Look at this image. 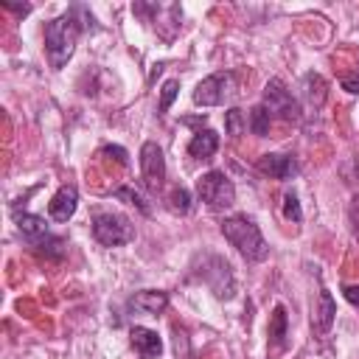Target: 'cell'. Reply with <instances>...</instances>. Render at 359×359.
<instances>
[{"label": "cell", "instance_id": "6da1fadb", "mask_svg": "<svg viewBox=\"0 0 359 359\" xmlns=\"http://www.w3.org/2000/svg\"><path fill=\"white\" fill-rule=\"evenodd\" d=\"M222 233L247 261H264L269 255V247L250 216H227L222 222Z\"/></svg>", "mask_w": 359, "mask_h": 359}, {"label": "cell", "instance_id": "7a4b0ae2", "mask_svg": "<svg viewBox=\"0 0 359 359\" xmlns=\"http://www.w3.org/2000/svg\"><path fill=\"white\" fill-rule=\"evenodd\" d=\"M79 31H81V22H76L73 14H62L45 25V50H48V59L56 70L73 56Z\"/></svg>", "mask_w": 359, "mask_h": 359}, {"label": "cell", "instance_id": "3957f363", "mask_svg": "<svg viewBox=\"0 0 359 359\" xmlns=\"http://www.w3.org/2000/svg\"><path fill=\"white\" fill-rule=\"evenodd\" d=\"M196 194L210 210H227L236 202V188L224 171H208L196 180Z\"/></svg>", "mask_w": 359, "mask_h": 359}, {"label": "cell", "instance_id": "277c9868", "mask_svg": "<svg viewBox=\"0 0 359 359\" xmlns=\"http://www.w3.org/2000/svg\"><path fill=\"white\" fill-rule=\"evenodd\" d=\"M93 236L104 247H118V244L132 241L135 238V230H132L129 219L121 216V213H98L93 219Z\"/></svg>", "mask_w": 359, "mask_h": 359}, {"label": "cell", "instance_id": "5b68a950", "mask_svg": "<svg viewBox=\"0 0 359 359\" xmlns=\"http://www.w3.org/2000/svg\"><path fill=\"white\" fill-rule=\"evenodd\" d=\"M264 107L269 115L280 118V121H300V107L292 98V93L286 90V84L280 79H269L264 87Z\"/></svg>", "mask_w": 359, "mask_h": 359}, {"label": "cell", "instance_id": "8992f818", "mask_svg": "<svg viewBox=\"0 0 359 359\" xmlns=\"http://www.w3.org/2000/svg\"><path fill=\"white\" fill-rule=\"evenodd\" d=\"M233 73H213L208 79H202L194 90V101L199 107H216V104H224V98L233 95Z\"/></svg>", "mask_w": 359, "mask_h": 359}, {"label": "cell", "instance_id": "52a82bcc", "mask_svg": "<svg viewBox=\"0 0 359 359\" xmlns=\"http://www.w3.org/2000/svg\"><path fill=\"white\" fill-rule=\"evenodd\" d=\"M140 171H143V182L149 191H157L165 180V157L154 140H146L140 146Z\"/></svg>", "mask_w": 359, "mask_h": 359}, {"label": "cell", "instance_id": "ba28073f", "mask_svg": "<svg viewBox=\"0 0 359 359\" xmlns=\"http://www.w3.org/2000/svg\"><path fill=\"white\" fill-rule=\"evenodd\" d=\"M76 205H79V191L76 185H62L53 199L48 202V213L53 222H67L73 213H76Z\"/></svg>", "mask_w": 359, "mask_h": 359}, {"label": "cell", "instance_id": "9c48e42d", "mask_svg": "<svg viewBox=\"0 0 359 359\" xmlns=\"http://www.w3.org/2000/svg\"><path fill=\"white\" fill-rule=\"evenodd\" d=\"M129 339H132V348L137 351L140 359H157L163 353V342L157 337V331L151 328H143V325H135L129 331Z\"/></svg>", "mask_w": 359, "mask_h": 359}, {"label": "cell", "instance_id": "30bf717a", "mask_svg": "<svg viewBox=\"0 0 359 359\" xmlns=\"http://www.w3.org/2000/svg\"><path fill=\"white\" fill-rule=\"evenodd\" d=\"M258 168L264 174H269L272 180H289L297 174V163L292 154H264L258 160Z\"/></svg>", "mask_w": 359, "mask_h": 359}, {"label": "cell", "instance_id": "8fae6325", "mask_svg": "<svg viewBox=\"0 0 359 359\" xmlns=\"http://www.w3.org/2000/svg\"><path fill=\"white\" fill-rule=\"evenodd\" d=\"M165 306H168V294L165 292H154V289H143V292H137V294L129 297V309L137 311V314L157 317Z\"/></svg>", "mask_w": 359, "mask_h": 359}, {"label": "cell", "instance_id": "7c38bea8", "mask_svg": "<svg viewBox=\"0 0 359 359\" xmlns=\"http://www.w3.org/2000/svg\"><path fill=\"white\" fill-rule=\"evenodd\" d=\"M334 317H337V303H334L331 292L320 289L317 306H314V320H311V323H314V331H317V334H328L331 325H334Z\"/></svg>", "mask_w": 359, "mask_h": 359}, {"label": "cell", "instance_id": "4fadbf2b", "mask_svg": "<svg viewBox=\"0 0 359 359\" xmlns=\"http://www.w3.org/2000/svg\"><path fill=\"white\" fill-rule=\"evenodd\" d=\"M216 149H219V135L213 129H199L188 143V154L196 160H210Z\"/></svg>", "mask_w": 359, "mask_h": 359}, {"label": "cell", "instance_id": "5bb4252c", "mask_svg": "<svg viewBox=\"0 0 359 359\" xmlns=\"http://www.w3.org/2000/svg\"><path fill=\"white\" fill-rule=\"evenodd\" d=\"M17 227H20L22 238L31 241L34 247H36L45 236H50V233H48V222H45L42 216H34V213H22V216H17Z\"/></svg>", "mask_w": 359, "mask_h": 359}, {"label": "cell", "instance_id": "9a60e30c", "mask_svg": "<svg viewBox=\"0 0 359 359\" xmlns=\"http://www.w3.org/2000/svg\"><path fill=\"white\" fill-rule=\"evenodd\" d=\"M286 325H289L286 309H283V306H275V309H272V317H269V342H272V348H278V351L286 345V337H289Z\"/></svg>", "mask_w": 359, "mask_h": 359}, {"label": "cell", "instance_id": "2e32d148", "mask_svg": "<svg viewBox=\"0 0 359 359\" xmlns=\"http://www.w3.org/2000/svg\"><path fill=\"white\" fill-rule=\"evenodd\" d=\"M269 121H272V115L266 112L264 104L252 107V112H250V129H252L255 135H266V132H269Z\"/></svg>", "mask_w": 359, "mask_h": 359}, {"label": "cell", "instance_id": "e0dca14e", "mask_svg": "<svg viewBox=\"0 0 359 359\" xmlns=\"http://www.w3.org/2000/svg\"><path fill=\"white\" fill-rule=\"evenodd\" d=\"M168 208H171L174 213H188V210H191V194H188L182 185L171 188V194H168Z\"/></svg>", "mask_w": 359, "mask_h": 359}, {"label": "cell", "instance_id": "ac0fdd59", "mask_svg": "<svg viewBox=\"0 0 359 359\" xmlns=\"http://www.w3.org/2000/svg\"><path fill=\"white\" fill-rule=\"evenodd\" d=\"M244 126H247V118H244V112L241 109H227V115H224V129H227V135L230 137H238L241 132H244Z\"/></svg>", "mask_w": 359, "mask_h": 359}, {"label": "cell", "instance_id": "d6986e66", "mask_svg": "<svg viewBox=\"0 0 359 359\" xmlns=\"http://www.w3.org/2000/svg\"><path fill=\"white\" fill-rule=\"evenodd\" d=\"M115 199H123V202L135 205V208H137L140 213H146V216L151 213V208L146 205V199H143V196H140V194H137L135 188H126V185H123V188H118V191H115Z\"/></svg>", "mask_w": 359, "mask_h": 359}, {"label": "cell", "instance_id": "ffe728a7", "mask_svg": "<svg viewBox=\"0 0 359 359\" xmlns=\"http://www.w3.org/2000/svg\"><path fill=\"white\" fill-rule=\"evenodd\" d=\"M283 216H286L289 222H300V219H303V210H300V202H297L294 191H286V194H283Z\"/></svg>", "mask_w": 359, "mask_h": 359}, {"label": "cell", "instance_id": "44dd1931", "mask_svg": "<svg viewBox=\"0 0 359 359\" xmlns=\"http://www.w3.org/2000/svg\"><path fill=\"white\" fill-rule=\"evenodd\" d=\"M177 93H180V81H177V79H168V81L163 84V95H160V112H168V107L174 104Z\"/></svg>", "mask_w": 359, "mask_h": 359}, {"label": "cell", "instance_id": "7402d4cb", "mask_svg": "<svg viewBox=\"0 0 359 359\" xmlns=\"http://www.w3.org/2000/svg\"><path fill=\"white\" fill-rule=\"evenodd\" d=\"M342 90H348V93H359V67H353L351 73H345L342 76Z\"/></svg>", "mask_w": 359, "mask_h": 359}, {"label": "cell", "instance_id": "603a6c76", "mask_svg": "<svg viewBox=\"0 0 359 359\" xmlns=\"http://www.w3.org/2000/svg\"><path fill=\"white\" fill-rule=\"evenodd\" d=\"M104 154H109V157H115V163L126 165V149H121V146H107Z\"/></svg>", "mask_w": 359, "mask_h": 359}, {"label": "cell", "instance_id": "cb8c5ba5", "mask_svg": "<svg viewBox=\"0 0 359 359\" xmlns=\"http://www.w3.org/2000/svg\"><path fill=\"white\" fill-rule=\"evenodd\" d=\"M3 8H8V11H17V14H28V11H31V6H28V3L17 6V3H11V0H3Z\"/></svg>", "mask_w": 359, "mask_h": 359}, {"label": "cell", "instance_id": "d4e9b609", "mask_svg": "<svg viewBox=\"0 0 359 359\" xmlns=\"http://www.w3.org/2000/svg\"><path fill=\"white\" fill-rule=\"evenodd\" d=\"M342 292H345V300H348V303L359 306V286H345Z\"/></svg>", "mask_w": 359, "mask_h": 359}, {"label": "cell", "instance_id": "484cf974", "mask_svg": "<svg viewBox=\"0 0 359 359\" xmlns=\"http://www.w3.org/2000/svg\"><path fill=\"white\" fill-rule=\"evenodd\" d=\"M351 216H353V222H356V236H359V196L353 199V208H351Z\"/></svg>", "mask_w": 359, "mask_h": 359}]
</instances>
